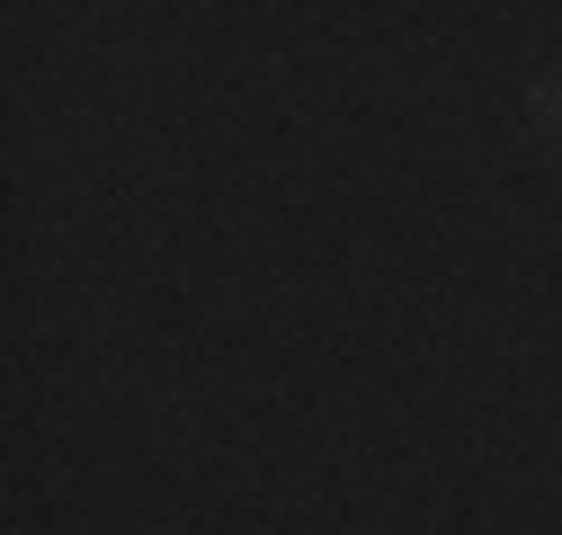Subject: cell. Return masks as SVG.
Returning <instances> with one entry per match:
<instances>
[{"instance_id": "6da1fadb", "label": "cell", "mask_w": 562, "mask_h": 535, "mask_svg": "<svg viewBox=\"0 0 562 535\" xmlns=\"http://www.w3.org/2000/svg\"><path fill=\"white\" fill-rule=\"evenodd\" d=\"M544 116H553V125H562V90H544Z\"/></svg>"}]
</instances>
